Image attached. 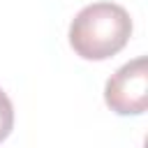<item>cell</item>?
Segmentation results:
<instances>
[{
	"instance_id": "obj_2",
	"label": "cell",
	"mask_w": 148,
	"mask_h": 148,
	"mask_svg": "<svg viewBox=\"0 0 148 148\" xmlns=\"http://www.w3.org/2000/svg\"><path fill=\"white\" fill-rule=\"evenodd\" d=\"M104 102L118 116H139L148 106V60L143 56L125 62L104 86Z\"/></svg>"
},
{
	"instance_id": "obj_1",
	"label": "cell",
	"mask_w": 148,
	"mask_h": 148,
	"mask_svg": "<svg viewBox=\"0 0 148 148\" xmlns=\"http://www.w3.org/2000/svg\"><path fill=\"white\" fill-rule=\"evenodd\" d=\"M69 46L83 60H106L132 37V16L116 2L86 5L69 23Z\"/></svg>"
},
{
	"instance_id": "obj_3",
	"label": "cell",
	"mask_w": 148,
	"mask_h": 148,
	"mask_svg": "<svg viewBox=\"0 0 148 148\" xmlns=\"http://www.w3.org/2000/svg\"><path fill=\"white\" fill-rule=\"evenodd\" d=\"M12 127H14V106L7 92L0 88V141H5L12 134Z\"/></svg>"
}]
</instances>
